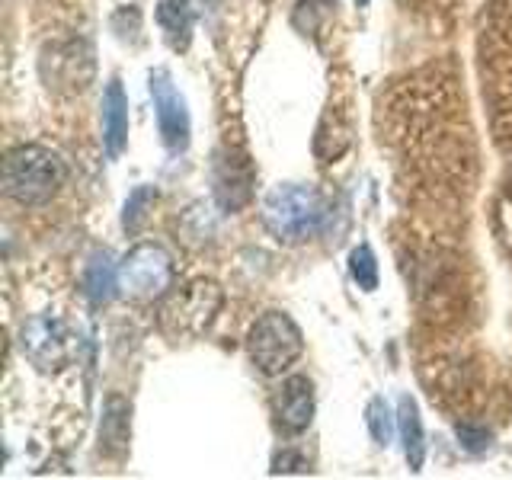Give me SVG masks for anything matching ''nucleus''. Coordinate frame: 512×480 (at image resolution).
<instances>
[{
  "mask_svg": "<svg viewBox=\"0 0 512 480\" xmlns=\"http://www.w3.org/2000/svg\"><path fill=\"white\" fill-rule=\"evenodd\" d=\"M64 170L61 157L42 144H23L4 160V192L20 205H45L61 189Z\"/></svg>",
  "mask_w": 512,
  "mask_h": 480,
  "instance_id": "f257e3e1",
  "label": "nucleus"
},
{
  "mask_svg": "<svg viewBox=\"0 0 512 480\" xmlns=\"http://www.w3.org/2000/svg\"><path fill=\"white\" fill-rule=\"evenodd\" d=\"M263 221L285 244H298V240H308L320 228L324 205L308 186H276L263 202Z\"/></svg>",
  "mask_w": 512,
  "mask_h": 480,
  "instance_id": "f03ea898",
  "label": "nucleus"
},
{
  "mask_svg": "<svg viewBox=\"0 0 512 480\" xmlns=\"http://www.w3.org/2000/svg\"><path fill=\"white\" fill-rule=\"evenodd\" d=\"M304 352L301 327L282 311H266L247 333V356L263 375H282Z\"/></svg>",
  "mask_w": 512,
  "mask_h": 480,
  "instance_id": "7ed1b4c3",
  "label": "nucleus"
},
{
  "mask_svg": "<svg viewBox=\"0 0 512 480\" xmlns=\"http://www.w3.org/2000/svg\"><path fill=\"white\" fill-rule=\"evenodd\" d=\"M176 279L173 256L160 244H138L128 250V256L119 266V282L122 292L138 301H154L167 295Z\"/></svg>",
  "mask_w": 512,
  "mask_h": 480,
  "instance_id": "20e7f679",
  "label": "nucleus"
},
{
  "mask_svg": "<svg viewBox=\"0 0 512 480\" xmlns=\"http://www.w3.org/2000/svg\"><path fill=\"white\" fill-rule=\"evenodd\" d=\"M221 301H224L221 288L208 279H199L164 304L160 327L170 336H199L202 330L212 327V320L221 311Z\"/></svg>",
  "mask_w": 512,
  "mask_h": 480,
  "instance_id": "39448f33",
  "label": "nucleus"
},
{
  "mask_svg": "<svg viewBox=\"0 0 512 480\" xmlns=\"http://www.w3.org/2000/svg\"><path fill=\"white\" fill-rule=\"evenodd\" d=\"M23 352L29 356V362L39 368H61L74 359L77 343L64 320L42 314V317H32L23 327Z\"/></svg>",
  "mask_w": 512,
  "mask_h": 480,
  "instance_id": "423d86ee",
  "label": "nucleus"
},
{
  "mask_svg": "<svg viewBox=\"0 0 512 480\" xmlns=\"http://www.w3.org/2000/svg\"><path fill=\"white\" fill-rule=\"evenodd\" d=\"M151 96H154V116H157L160 138H164L170 151H183L189 144V109L180 90L173 87L167 71L151 74Z\"/></svg>",
  "mask_w": 512,
  "mask_h": 480,
  "instance_id": "0eeeda50",
  "label": "nucleus"
},
{
  "mask_svg": "<svg viewBox=\"0 0 512 480\" xmlns=\"http://www.w3.org/2000/svg\"><path fill=\"white\" fill-rule=\"evenodd\" d=\"M276 416L288 432H304L314 420V388L304 375L282 381L276 394Z\"/></svg>",
  "mask_w": 512,
  "mask_h": 480,
  "instance_id": "6e6552de",
  "label": "nucleus"
},
{
  "mask_svg": "<svg viewBox=\"0 0 512 480\" xmlns=\"http://www.w3.org/2000/svg\"><path fill=\"white\" fill-rule=\"evenodd\" d=\"M103 144L112 160H116L128 144V100L119 80H109V87L103 93Z\"/></svg>",
  "mask_w": 512,
  "mask_h": 480,
  "instance_id": "1a4fd4ad",
  "label": "nucleus"
},
{
  "mask_svg": "<svg viewBox=\"0 0 512 480\" xmlns=\"http://www.w3.org/2000/svg\"><path fill=\"white\" fill-rule=\"evenodd\" d=\"M397 429H400V439H404V455L410 461V468L420 471L426 458V432L420 420V407H416V400L410 394L397 400Z\"/></svg>",
  "mask_w": 512,
  "mask_h": 480,
  "instance_id": "9d476101",
  "label": "nucleus"
},
{
  "mask_svg": "<svg viewBox=\"0 0 512 480\" xmlns=\"http://www.w3.org/2000/svg\"><path fill=\"white\" fill-rule=\"evenodd\" d=\"M128 400H122L119 394H109L106 397V407H103V426H100V452L106 455H125L128 448Z\"/></svg>",
  "mask_w": 512,
  "mask_h": 480,
  "instance_id": "9b49d317",
  "label": "nucleus"
},
{
  "mask_svg": "<svg viewBox=\"0 0 512 480\" xmlns=\"http://www.w3.org/2000/svg\"><path fill=\"white\" fill-rule=\"evenodd\" d=\"M157 26L173 48H186L192 36V0H160Z\"/></svg>",
  "mask_w": 512,
  "mask_h": 480,
  "instance_id": "f8f14e48",
  "label": "nucleus"
},
{
  "mask_svg": "<svg viewBox=\"0 0 512 480\" xmlns=\"http://www.w3.org/2000/svg\"><path fill=\"white\" fill-rule=\"evenodd\" d=\"M119 285H122L119 282V272H116V266H112L109 253L106 250H96L90 256L87 269H84V288H87V295L96 304H103V301H109L112 295H116Z\"/></svg>",
  "mask_w": 512,
  "mask_h": 480,
  "instance_id": "ddd939ff",
  "label": "nucleus"
},
{
  "mask_svg": "<svg viewBox=\"0 0 512 480\" xmlns=\"http://www.w3.org/2000/svg\"><path fill=\"white\" fill-rule=\"evenodd\" d=\"M157 202V189L154 186H138L125 202V215H122V228L128 234H138L144 228V221L151 218V208Z\"/></svg>",
  "mask_w": 512,
  "mask_h": 480,
  "instance_id": "4468645a",
  "label": "nucleus"
},
{
  "mask_svg": "<svg viewBox=\"0 0 512 480\" xmlns=\"http://www.w3.org/2000/svg\"><path fill=\"white\" fill-rule=\"evenodd\" d=\"M349 272H352V279H356V285L362 288V292H375L378 288V260H375L372 247L362 244V247L352 250Z\"/></svg>",
  "mask_w": 512,
  "mask_h": 480,
  "instance_id": "2eb2a0df",
  "label": "nucleus"
},
{
  "mask_svg": "<svg viewBox=\"0 0 512 480\" xmlns=\"http://www.w3.org/2000/svg\"><path fill=\"white\" fill-rule=\"evenodd\" d=\"M365 423H368V429H372V436H375L378 445H391V439H394V416H391L388 400L375 397L372 404H368V410H365Z\"/></svg>",
  "mask_w": 512,
  "mask_h": 480,
  "instance_id": "dca6fc26",
  "label": "nucleus"
},
{
  "mask_svg": "<svg viewBox=\"0 0 512 480\" xmlns=\"http://www.w3.org/2000/svg\"><path fill=\"white\" fill-rule=\"evenodd\" d=\"M458 439L461 445L468 448V452H487L493 436H490V429L487 426H474V423H458Z\"/></svg>",
  "mask_w": 512,
  "mask_h": 480,
  "instance_id": "f3484780",
  "label": "nucleus"
},
{
  "mask_svg": "<svg viewBox=\"0 0 512 480\" xmlns=\"http://www.w3.org/2000/svg\"><path fill=\"white\" fill-rule=\"evenodd\" d=\"M509 196H512V173H509Z\"/></svg>",
  "mask_w": 512,
  "mask_h": 480,
  "instance_id": "a211bd4d",
  "label": "nucleus"
},
{
  "mask_svg": "<svg viewBox=\"0 0 512 480\" xmlns=\"http://www.w3.org/2000/svg\"><path fill=\"white\" fill-rule=\"evenodd\" d=\"M359 4H368V0H359Z\"/></svg>",
  "mask_w": 512,
  "mask_h": 480,
  "instance_id": "6ab92c4d",
  "label": "nucleus"
}]
</instances>
